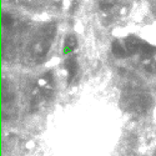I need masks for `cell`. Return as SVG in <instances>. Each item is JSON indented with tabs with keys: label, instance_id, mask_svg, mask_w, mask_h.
<instances>
[{
	"label": "cell",
	"instance_id": "2",
	"mask_svg": "<svg viewBox=\"0 0 156 156\" xmlns=\"http://www.w3.org/2000/svg\"><path fill=\"white\" fill-rule=\"evenodd\" d=\"M112 51H114V54H115L116 56H125V53H126L125 49L119 43H114L112 44Z\"/></svg>",
	"mask_w": 156,
	"mask_h": 156
},
{
	"label": "cell",
	"instance_id": "1",
	"mask_svg": "<svg viewBox=\"0 0 156 156\" xmlns=\"http://www.w3.org/2000/svg\"><path fill=\"white\" fill-rule=\"evenodd\" d=\"M66 70L69 72V81H71V79L74 77L75 75V71H76V61H75V58H71L66 61Z\"/></svg>",
	"mask_w": 156,
	"mask_h": 156
},
{
	"label": "cell",
	"instance_id": "4",
	"mask_svg": "<svg viewBox=\"0 0 156 156\" xmlns=\"http://www.w3.org/2000/svg\"><path fill=\"white\" fill-rule=\"evenodd\" d=\"M111 8V4H101V9L102 10H107Z\"/></svg>",
	"mask_w": 156,
	"mask_h": 156
},
{
	"label": "cell",
	"instance_id": "3",
	"mask_svg": "<svg viewBox=\"0 0 156 156\" xmlns=\"http://www.w3.org/2000/svg\"><path fill=\"white\" fill-rule=\"evenodd\" d=\"M4 24H6V25L11 24V19H10L9 15H5V16H4Z\"/></svg>",
	"mask_w": 156,
	"mask_h": 156
}]
</instances>
